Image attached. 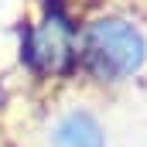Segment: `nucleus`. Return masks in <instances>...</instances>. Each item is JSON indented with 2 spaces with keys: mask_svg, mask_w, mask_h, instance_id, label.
<instances>
[{
  "mask_svg": "<svg viewBox=\"0 0 147 147\" xmlns=\"http://www.w3.org/2000/svg\"><path fill=\"white\" fill-rule=\"evenodd\" d=\"M86 58L103 79H123L144 62V38L127 21H96L86 31Z\"/></svg>",
  "mask_w": 147,
  "mask_h": 147,
  "instance_id": "f257e3e1",
  "label": "nucleus"
},
{
  "mask_svg": "<svg viewBox=\"0 0 147 147\" xmlns=\"http://www.w3.org/2000/svg\"><path fill=\"white\" fill-rule=\"evenodd\" d=\"M31 58L34 65L58 72L72 62V28L62 14H51L45 24H38L31 34Z\"/></svg>",
  "mask_w": 147,
  "mask_h": 147,
  "instance_id": "f03ea898",
  "label": "nucleus"
},
{
  "mask_svg": "<svg viewBox=\"0 0 147 147\" xmlns=\"http://www.w3.org/2000/svg\"><path fill=\"white\" fill-rule=\"evenodd\" d=\"M51 140L55 147H103V130L86 110H75L58 120Z\"/></svg>",
  "mask_w": 147,
  "mask_h": 147,
  "instance_id": "7ed1b4c3",
  "label": "nucleus"
}]
</instances>
